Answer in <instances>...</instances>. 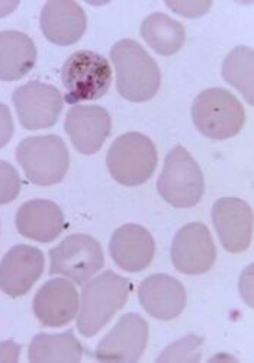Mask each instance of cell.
<instances>
[{
    "instance_id": "1",
    "label": "cell",
    "mask_w": 254,
    "mask_h": 363,
    "mask_svg": "<svg viewBox=\"0 0 254 363\" xmlns=\"http://www.w3.org/2000/svg\"><path fill=\"white\" fill-rule=\"evenodd\" d=\"M119 95L131 102H147L157 94L162 76L157 63L134 40H121L111 50Z\"/></svg>"
},
{
    "instance_id": "2",
    "label": "cell",
    "mask_w": 254,
    "mask_h": 363,
    "mask_svg": "<svg viewBox=\"0 0 254 363\" xmlns=\"http://www.w3.org/2000/svg\"><path fill=\"white\" fill-rule=\"evenodd\" d=\"M131 282L116 275L112 270L89 281L79 302L77 328L84 337H92L99 333L111 318L125 306L131 292Z\"/></svg>"
},
{
    "instance_id": "3",
    "label": "cell",
    "mask_w": 254,
    "mask_h": 363,
    "mask_svg": "<svg viewBox=\"0 0 254 363\" xmlns=\"http://www.w3.org/2000/svg\"><path fill=\"white\" fill-rule=\"evenodd\" d=\"M61 82L66 89L67 104L96 101L108 94L112 70L104 55L82 50L66 60L61 70Z\"/></svg>"
},
{
    "instance_id": "4",
    "label": "cell",
    "mask_w": 254,
    "mask_h": 363,
    "mask_svg": "<svg viewBox=\"0 0 254 363\" xmlns=\"http://www.w3.org/2000/svg\"><path fill=\"white\" fill-rule=\"evenodd\" d=\"M194 124L201 134L212 140H227L237 135L245 121L241 102L226 89H206L192 106Z\"/></svg>"
},
{
    "instance_id": "5",
    "label": "cell",
    "mask_w": 254,
    "mask_h": 363,
    "mask_svg": "<svg viewBox=\"0 0 254 363\" xmlns=\"http://www.w3.org/2000/svg\"><path fill=\"white\" fill-rule=\"evenodd\" d=\"M16 159L26 177L40 186L60 184L70 164L67 147L57 135L25 138L16 148Z\"/></svg>"
},
{
    "instance_id": "6",
    "label": "cell",
    "mask_w": 254,
    "mask_h": 363,
    "mask_svg": "<svg viewBox=\"0 0 254 363\" xmlns=\"http://www.w3.org/2000/svg\"><path fill=\"white\" fill-rule=\"evenodd\" d=\"M106 166L112 177L123 186H138L153 176L157 166L154 143L140 134H123L111 145Z\"/></svg>"
},
{
    "instance_id": "7",
    "label": "cell",
    "mask_w": 254,
    "mask_h": 363,
    "mask_svg": "<svg viewBox=\"0 0 254 363\" xmlns=\"http://www.w3.org/2000/svg\"><path fill=\"white\" fill-rule=\"evenodd\" d=\"M157 189L175 208H190L201 201L205 191L202 170L182 145L175 147L167 155Z\"/></svg>"
},
{
    "instance_id": "8",
    "label": "cell",
    "mask_w": 254,
    "mask_h": 363,
    "mask_svg": "<svg viewBox=\"0 0 254 363\" xmlns=\"http://www.w3.org/2000/svg\"><path fill=\"white\" fill-rule=\"evenodd\" d=\"M50 275H62L77 285L86 284L104 266V252L98 240L86 234H72L50 250Z\"/></svg>"
},
{
    "instance_id": "9",
    "label": "cell",
    "mask_w": 254,
    "mask_h": 363,
    "mask_svg": "<svg viewBox=\"0 0 254 363\" xmlns=\"http://www.w3.org/2000/svg\"><path fill=\"white\" fill-rule=\"evenodd\" d=\"M13 105L23 128L44 130L55 125L62 111V96L51 84L29 82L15 90Z\"/></svg>"
},
{
    "instance_id": "10",
    "label": "cell",
    "mask_w": 254,
    "mask_h": 363,
    "mask_svg": "<svg viewBox=\"0 0 254 363\" xmlns=\"http://www.w3.org/2000/svg\"><path fill=\"white\" fill-rule=\"evenodd\" d=\"M172 262L184 275H202L212 267L216 259L214 238L201 223L182 227L172 243Z\"/></svg>"
},
{
    "instance_id": "11",
    "label": "cell",
    "mask_w": 254,
    "mask_h": 363,
    "mask_svg": "<svg viewBox=\"0 0 254 363\" xmlns=\"http://www.w3.org/2000/svg\"><path fill=\"white\" fill-rule=\"evenodd\" d=\"M147 340V321L136 313L125 314L98 345L96 359L99 362H137L145 350Z\"/></svg>"
},
{
    "instance_id": "12",
    "label": "cell",
    "mask_w": 254,
    "mask_h": 363,
    "mask_svg": "<svg viewBox=\"0 0 254 363\" xmlns=\"http://www.w3.org/2000/svg\"><path fill=\"white\" fill-rule=\"evenodd\" d=\"M212 221L221 245L230 253L248 249L253 234L251 208L238 198H221L214 203Z\"/></svg>"
},
{
    "instance_id": "13",
    "label": "cell",
    "mask_w": 254,
    "mask_h": 363,
    "mask_svg": "<svg viewBox=\"0 0 254 363\" xmlns=\"http://www.w3.org/2000/svg\"><path fill=\"white\" fill-rule=\"evenodd\" d=\"M44 253L33 246L18 245L0 262V289L16 298L25 295L43 275Z\"/></svg>"
},
{
    "instance_id": "14",
    "label": "cell",
    "mask_w": 254,
    "mask_h": 363,
    "mask_svg": "<svg viewBox=\"0 0 254 363\" xmlns=\"http://www.w3.org/2000/svg\"><path fill=\"white\" fill-rule=\"evenodd\" d=\"M65 128L82 155H94L111 134V116L96 105H80L67 112Z\"/></svg>"
},
{
    "instance_id": "15",
    "label": "cell",
    "mask_w": 254,
    "mask_h": 363,
    "mask_svg": "<svg viewBox=\"0 0 254 363\" xmlns=\"http://www.w3.org/2000/svg\"><path fill=\"white\" fill-rule=\"evenodd\" d=\"M79 310V294L67 279H51L44 284L34 298V313L45 327L69 324Z\"/></svg>"
},
{
    "instance_id": "16",
    "label": "cell",
    "mask_w": 254,
    "mask_h": 363,
    "mask_svg": "<svg viewBox=\"0 0 254 363\" xmlns=\"http://www.w3.org/2000/svg\"><path fill=\"white\" fill-rule=\"evenodd\" d=\"M138 299L151 317L169 321L179 317L184 310L186 291L177 279L155 274L143 281L138 289Z\"/></svg>"
},
{
    "instance_id": "17",
    "label": "cell",
    "mask_w": 254,
    "mask_h": 363,
    "mask_svg": "<svg viewBox=\"0 0 254 363\" xmlns=\"http://www.w3.org/2000/svg\"><path fill=\"white\" fill-rule=\"evenodd\" d=\"M109 252L121 269L136 274L153 262L155 246L151 234L144 227L126 224L114 233Z\"/></svg>"
},
{
    "instance_id": "18",
    "label": "cell",
    "mask_w": 254,
    "mask_h": 363,
    "mask_svg": "<svg viewBox=\"0 0 254 363\" xmlns=\"http://www.w3.org/2000/svg\"><path fill=\"white\" fill-rule=\"evenodd\" d=\"M86 13L76 2H47L41 12V29L45 38L57 45L76 44L86 31Z\"/></svg>"
},
{
    "instance_id": "19",
    "label": "cell",
    "mask_w": 254,
    "mask_h": 363,
    "mask_svg": "<svg viewBox=\"0 0 254 363\" xmlns=\"http://www.w3.org/2000/svg\"><path fill=\"white\" fill-rule=\"evenodd\" d=\"M66 221L57 203L47 199H34L23 203L16 214L18 231L40 243H51L65 231Z\"/></svg>"
},
{
    "instance_id": "20",
    "label": "cell",
    "mask_w": 254,
    "mask_h": 363,
    "mask_svg": "<svg viewBox=\"0 0 254 363\" xmlns=\"http://www.w3.org/2000/svg\"><path fill=\"white\" fill-rule=\"evenodd\" d=\"M37 63L34 41L19 31L0 33V80L13 82L26 76Z\"/></svg>"
},
{
    "instance_id": "21",
    "label": "cell",
    "mask_w": 254,
    "mask_h": 363,
    "mask_svg": "<svg viewBox=\"0 0 254 363\" xmlns=\"http://www.w3.org/2000/svg\"><path fill=\"white\" fill-rule=\"evenodd\" d=\"M83 357V346L74 333L67 330L60 335H37L29 345L33 363H77Z\"/></svg>"
},
{
    "instance_id": "22",
    "label": "cell",
    "mask_w": 254,
    "mask_h": 363,
    "mask_svg": "<svg viewBox=\"0 0 254 363\" xmlns=\"http://www.w3.org/2000/svg\"><path fill=\"white\" fill-rule=\"evenodd\" d=\"M141 37L160 55L176 54L186 41L184 28L180 22L165 13H153L141 23Z\"/></svg>"
},
{
    "instance_id": "23",
    "label": "cell",
    "mask_w": 254,
    "mask_h": 363,
    "mask_svg": "<svg viewBox=\"0 0 254 363\" xmlns=\"http://www.w3.org/2000/svg\"><path fill=\"white\" fill-rule=\"evenodd\" d=\"M222 77L243 94L245 101L253 105V50L237 47L222 65Z\"/></svg>"
},
{
    "instance_id": "24",
    "label": "cell",
    "mask_w": 254,
    "mask_h": 363,
    "mask_svg": "<svg viewBox=\"0 0 254 363\" xmlns=\"http://www.w3.org/2000/svg\"><path fill=\"white\" fill-rule=\"evenodd\" d=\"M204 343L202 337L186 336L175 343H172L160 356L157 362H199L201 360V346Z\"/></svg>"
},
{
    "instance_id": "25",
    "label": "cell",
    "mask_w": 254,
    "mask_h": 363,
    "mask_svg": "<svg viewBox=\"0 0 254 363\" xmlns=\"http://www.w3.org/2000/svg\"><path fill=\"white\" fill-rule=\"evenodd\" d=\"M21 191V177L16 169L8 163L0 160V205L12 202Z\"/></svg>"
},
{
    "instance_id": "26",
    "label": "cell",
    "mask_w": 254,
    "mask_h": 363,
    "mask_svg": "<svg viewBox=\"0 0 254 363\" xmlns=\"http://www.w3.org/2000/svg\"><path fill=\"white\" fill-rule=\"evenodd\" d=\"M166 5L169 9L180 16L198 18L205 15L211 9L212 2H167Z\"/></svg>"
},
{
    "instance_id": "27",
    "label": "cell",
    "mask_w": 254,
    "mask_h": 363,
    "mask_svg": "<svg viewBox=\"0 0 254 363\" xmlns=\"http://www.w3.org/2000/svg\"><path fill=\"white\" fill-rule=\"evenodd\" d=\"M13 135V119L9 108L0 104V148L5 147Z\"/></svg>"
},
{
    "instance_id": "28",
    "label": "cell",
    "mask_w": 254,
    "mask_h": 363,
    "mask_svg": "<svg viewBox=\"0 0 254 363\" xmlns=\"http://www.w3.org/2000/svg\"><path fill=\"white\" fill-rule=\"evenodd\" d=\"M21 346L12 340L0 343V362H18Z\"/></svg>"
},
{
    "instance_id": "29",
    "label": "cell",
    "mask_w": 254,
    "mask_h": 363,
    "mask_svg": "<svg viewBox=\"0 0 254 363\" xmlns=\"http://www.w3.org/2000/svg\"><path fill=\"white\" fill-rule=\"evenodd\" d=\"M18 2H0V18H4L18 8Z\"/></svg>"
}]
</instances>
